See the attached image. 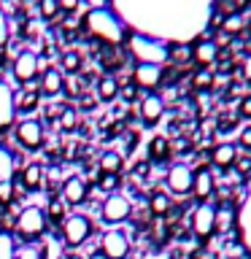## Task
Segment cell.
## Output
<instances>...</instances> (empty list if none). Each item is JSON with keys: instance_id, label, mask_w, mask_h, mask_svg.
I'll list each match as a JSON object with an SVG mask.
<instances>
[{"instance_id": "cell-1", "label": "cell", "mask_w": 251, "mask_h": 259, "mask_svg": "<svg viewBox=\"0 0 251 259\" xmlns=\"http://www.w3.org/2000/svg\"><path fill=\"white\" fill-rule=\"evenodd\" d=\"M108 3L121 16V22L133 24V32L186 44L205 32L216 0H108Z\"/></svg>"}, {"instance_id": "cell-2", "label": "cell", "mask_w": 251, "mask_h": 259, "mask_svg": "<svg viewBox=\"0 0 251 259\" xmlns=\"http://www.w3.org/2000/svg\"><path fill=\"white\" fill-rule=\"evenodd\" d=\"M84 27L89 30V35L97 38L100 44H105L108 49L124 46L127 44V24L121 22V16L113 11V8H95V11H87L84 16Z\"/></svg>"}, {"instance_id": "cell-3", "label": "cell", "mask_w": 251, "mask_h": 259, "mask_svg": "<svg viewBox=\"0 0 251 259\" xmlns=\"http://www.w3.org/2000/svg\"><path fill=\"white\" fill-rule=\"evenodd\" d=\"M127 49L130 54L135 57L138 65H162L170 60V44L151 35H143V32H130L127 35Z\"/></svg>"}, {"instance_id": "cell-4", "label": "cell", "mask_w": 251, "mask_h": 259, "mask_svg": "<svg viewBox=\"0 0 251 259\" xmlns=\"http://www.w3.org/2000/svg\"><path fill=\"white\" fill-rule=\"evenodd\" d=\"M46 227H49V219H46V210L40 205H27L16 213V224H14V232L19 235L22 240H38L46 235Z\"/></svg>"}, {"instance_id": "cell-5", "label": "cell", "mask_w": 251, "mask_h": 259, "mask_svg": "<svg viewBox=\"0 0 251 259\" xmlns=\"http://www.w3.org/2000/svg\"><path fill=\"white\" fill-rule=\"evenodd\" d=\"M89 235H92V219L87 213H68L65 222L60 224V240H62V246H68V248L84 246Z\"/></svg>"}, {"instance_id": "cell-6", "label": "cell", "mask_w": 251, "mask_h": 259, "mask_svg": "<svg viewBox=\"0 0 251 259\" xmlns=\"http://www.w3.org/2000/svg\"><path fill=\"white\" fill-rule=\"evenodd\" d=\"M14 138L22 149L27 151H38L40 146L46 143V130L38 119H22L14 124Z\"/></svg>"}, {"instance_id": "cell-7", "label": "cell", "mask_w": 251, "mask_h": 259, "mask_svg": "<svg viewBox=\"0 0 251 259\" xmlns=\"http://www.w3.org/2000/svg\"><path fill=\"white\" fill-rule=\"evenodd\" d=\"M130 213H133V202H130V197H124L121 192H111L100 205V219L105 224H113V227L127 222Z\"/></svg>"}, {"instance_id": "cell-8", "label": "cell", "mask_w": 251, "mask_h": 259, "mask_svg": "<svg viewBox=\"0 0 251 259\" xmlns=\"http://www.w3.org/2000/svg\"><path fill=\"white\" fill-rule=\"evenodd\" d=\"M11 73H14V78L19 81V84H30V81H35L40 76V57L35 52H30V49H24V52H19L14 57Z\"/></svg>"}, {"instance_id": "cell-9", "label": "cell", "mask_w": 251, "mask_h": 259, "mask_svg": "<svg viewBox=\"0 0 251 259\" xmlns=\"http://www.w3.org/2000/svg\"><path fill=\"white\" fill-rule=\"evenodd\" d=\"M87 197H89V184H87L81 176H70V178H65V181H62V186H60V200H62L68 208L84 205Z\"/></svg>"}, {"instance_id": "cell-10", "label": "cell", "mask_w": 251, "mask_h": 259, "mask_svg": "<svg viewBox=\"0 0 251 259\" xmlns=\"http://www.w3.org/2000/svg\"><path fill=\"white\" fill-rule=\"evenodd\" d=\"M100 251L105 259H124L130 254V238L124 230H108L100 238Z\"/></svg>"}, {"instance_id": "cell-11", "label": "cell", "mask_w": 251, "mask_h": 259, "mask_svg": "<svg viewBox=\"0 0 251 259\" xmlns=\"http://www.w3.org/2000/svg\"><path fill=\"white\" fill-rule=\"evenodd\" d=\"M192 232L197 238H211L216 232V205L211 202H200L192 213Z\"/></svg>"}, {"instance_id": "cell-12", "label": "cell", "mask_w": 251, "mask_h": 259, "mask_svg": "<svg viewBox=\"0 0 251 259\" xmlns=\"http://www.w3.org/2000/svg\"><path fill=\"white\" fill-rule=\"evenodd\" d=\"M14 89L11 84H6V81H0V135L8 133V130H14L16 124V103H14Z\"/></svg>"}, {"instance_id": "cell-13", "label": "cell", "mask_w": 251, "mask_h": 259, "mask_svg": "<svg viewBox=\"0 0 251 259\" xmlns=\"http://www.w3.org/2000/svg\"><path fill=\"white\" fill-rule=\"evenodd\" d=\"M165 78V68L162 65H135L133 70V87L135 89H157Z\"/></svg>"}, {"instance_id": "cell-14", "label": "cell", "mask_w": 251, "mask_h": 259, "mask_svg": "<svg viewBox=\"0 0 251 259\" xmlns=\"http://www.w3.org/2000/svg\"><path fill=\"white\" fill-rule=\"evenodd\" d=\"M192 184H194V170L184 162H178L168 170V189L176 192V194H189L192 192Z\"/></svg>"}, {"instance_id": "cell-15", "label": "cell", "mask_w": 251, "mask_h": 259, "mask_svg": "<svg viewBox=\"0 0 251 259\" xmlns=\"http://www.w3.org/2000/svg\"><path fill=\"white\" fill-rule=\"evenodd\" d=\"M141 119H143V124L146 127H151V124H157V121L162 119V113H165V100H162L159 95H143V100H141Z\"/></svg>"}, {"instance_id": "cell-16", "label": "cell", "mask_w": 251, "mask_h": 259, "mask_svg": "<svg viewBox=\"0 0 251 259\" xmlns=\"http://www.w3.org/2000/svg\"><path fill=\"white\" fill-rule=\"evenodd\" d=\"M65 89V76H62V70L60 68H49L40 73V87H38V92L44 95V97H57Z\"/></svg>"}, {"instance_id": "cell-17", "label": "cell", "mask_w": 251, "mask_h": 259, "mask_svg": "<svg viewBox=\"0 0 251 259\" xmlns=\"http://www.w3.org/2000/svg\"><path fill=\"white\" fill-rule=\"evenodd\" d=\"M44 165H38V162H30V165H24L22 167V176H19V186L22 189H27V192H38V189H44Z\"/></svg>"}, {"instance_id": "cell-18", "label": "cell", "mask_w": 251, "mask_h": 259, "mask_svg": "<svg viewBox=\"0 0 251 259\" xmlns=\"http://www.w3.org/2000/svg\"><path fill=\"white\" fill-rule=\"evenodd\" d=\"M238 227H240V238H243V246L251 251V181H248V189H246V197L240 202V210L238 213Z\"/></svg>"}, {"instance_id": "cell-19", "label": "cell", "mask_w": 251, "mask_h": 259, "mask_svg": "<svg viewBox=\"0 0 251 259\" xmlns=\"http://www.w3.org/2000/svg\"><path fill=\"white\" fill-rule=\"evenodd\" d=\"M192 60L200 65V68H211L216 60H219V46L216 40H200V44L192 46Z\"/></svg>"}, {"instance_id": "cell-20", "label": "cell", "mask_w": 251, "mask_h": 259, "mask_svg": "<svg viewBox=\"0 0 251 259\" xmlns=\"http://www.w3.org/2000/svg\"><path fill=\"white\" fill-rule=\"evenodd\" d=\"M216 189V181H214V173L211 170H194V184H192V192L200 202H208V197L214 194Z\"/></svg>"}, {"instance_id": "cell-21", "label": "cell", "mask_w": 251, "mask_h": 259, "mask_svg": "<svg viewBox=\"0 0 251 259\" xmlns=\"http://www.w3.org/2000/svg\"><path fill=\"white\" fill-rule=\"evenodd\" d=\"M235 159H238V146L235 143H219L214 154H211V162H214V167H232Z\"/></svg>"}, {"instance_id": "cell-22", "label": "cell", "mask_w": 251, "mask_h": 259, "mask_svg": "<svg viewBox=\"0 0 251 259\" xmlns=\"http://www.w3.org/2000/svg\"><path fill=\"white\" fill-rule=\"evenodd\" d=\"M95 95L100 103H113L119 97V81L113 76H100L95 84Z\"/></svg>"}, {"instance_id": "cell-23", "label": "cell", "mask_w": 251, "mask_h": 259, "mask_svg": "<svg viewBox=\"0 0 251 259\" xmlns=\"http://www.w3.org/2000/svg\"><path fill=\"white\" fill-rule=\"evenodd\" d=\"M14 103H16V113H32L40 103V92L38 89H22L19 95H14Z\"/></svg>"}, {"instance_id": "cell-24", "label": "cell", "mask_w": 251, "mask_h": 259, "mask_svg": "<svg viewBox=\"0 0 251 259\" xmlns=\"http://www.w3.org/2000/svg\"><path fill=\"white\" fill-rule=\"evenodd\" d=\"M97 167H100V173H105V176H119L121 167H124V159H121L119 151H105Z\"/></svg>"}, {"instance_id": "cell-25", "label": "cell", "mask_w": 251, "mask_h": 259, "mask_svg": "<svg viewBox=\"0 0 251 259\" xmlns=\"http://www.w3.org/2000/svg\"><path fill=\"white\" fill-rule=\"evenodd\" d=\"M16 173V157L8 146H0V181H14Z\"/></svg>"}, {"instance_id": "cell-26", "label": "cell", "mask_w": 251, "mask_h": 259, "mask_svg": "<svg viewBox=\"0 0 251 259\" xmlns=\"http://www.w3.org/2000/svg\"><path fill=\"white\" fill-rule=\"evenodd\" d=\"M38 248H40V259H65V246L60 238H44Z\"/></svg>"}, {"instance_id": "cell-27", "label": "cell", "mask_w": 251, "mask_h": 259, "mask_svg": "<svg viewBox=\"0 0 251 259\" xmlns=\"http://www.w3.org/2000/svg\"><path fill=\"white\" fill-rule=\"evenodd\" d=\"M168 154H170V141H168L165 135H154L151 143H149V159H154V162H165Z\"/></svg>"}, {"instance_id": "cell-28", "label": "cell", "mask_w": 251, "mask_h": 259, "mask_svg": "<svg viewBox=\"0 0 251 259\" xmlns=\"http://www.w3.org/2000/svg\"><path fill=\"white\" fill-rule=\"evenodd\" d=\"M60 65H62V76L68 78V76H76V73L81 70V54L78 52H62L60 57Z\"/></svg>"}, {"instance_id": "cell-29", "label": "cell", "mask_w": 251, "mask_h": 259, "mask_svg": "<svg viewBox=\"0 0 251 259\" xmlns=\"http://www.w3.org/2000/svg\"><path fill=\"white\" fill-rule=\"evenodd\" d=\"M170 205H173V200H170L165 192H154L151 197H149V210H151L154 216H165L168 210H170Z\"/></svg>"}, {"instance_id": "cell-30", "label": "cell", "mask_w": 251, "mask_h": 259, "mask_svg": "<svg viewBox=\"0 0 251 259\" xmlns=\"http://www.w3.org/2000/svg\"><path fill=\"white\" fill-rule=\"evenodd\" d=\"M246 30V22H243V16L235 11V14H227L222 19V32L224 35H238V32Z\"/></svg>"}, {"instance_id": "cell-31", "label": "cell", "mask_w": 251, "mask_h": 259, "mask_svg": "<svg viewBox=\"0 0 251 259\" xmlns=\"http://www.w3.org/2000/svg\"><path fill=\"white\" fill-rule=\"evenodd\" d=\"M65 216H68V205H65L60 197H52V200H49V205H46V219H52V222L62 224Z\"/></svg>"}, {"instance_id": "cell-32", "label": "cell", "mask_w": 251, "mask_h": 259, "mask_svg": "<svg viewBox=\"0 0 251 259\" xmlns=\"http://www.w3.org/2000/svg\"><path fill=\"white\" fill-rule=\"evenodd\" d=\"M232 224H235V208L232 205L216 208V232H227Z\"/></svg>"}, {"instance_id": "cell-33", "label": "cell", "mask_w": 251, "mask_h": 259, "mask_svg": "<svg viewBox=\"0 0 251 259\" xmlns=\"http://www.w3.org/2000/svg\"><path fill=\"white\" fill-rule=\"evenodd\" d=\"M78 124V111L73 105H62V113H60V130L62 133H73Z\"/></svg>"}, {"instance_id": "cell-34", "label": "cell", "mask_w": 251, "mask_h": 259, "mask_svg": "<svg viewBox=\"0 0 251 259\" xmlns=\"http://www.w3.org/2000/svg\"><path fill=\"white\" fill-rule=\"evenodd\" d=\"M0 259H16V238L11 232H0Z\"/></svg>"}, {"instance_id": "cell-35", "label": "cell", "mask_w": 251, "mask_h": 259, "mask_svg": "<svg viewBox=\"0 0 251 259\" xmlns=\"http://www.w3.org/2000/svg\"><path fill=\"white\" fill-rule=\"evenodd\" d=\"M8 40H11V19H8V14L0 8V52H6Z\"/></svg>"}, {"instance_id": "cell-36", "label": "cell", "mask_w": 251, "mask_h": 259, "mask_svg": "<svg viewBox=\"0 0 251 259\" xmlns=\"http://www.w3.org/2000/svg\"><path fill=\"white\" fill-rule=\"evenodd\" d=\"M38 11L44 19H54V16H60V3L57 0H38Z\"/></svg>"}, {"instance_id": "cell-37", "label": "cell", "mask_w": 251, "mask_h": 259, "mask_svg": "<svg viewBox=\"0 0 251 259\" xmlns=\"http://www.w3.org/2000/svg\"><path fill=\"white\" fill-rule=\"evenodd\" d=\"M16 259H40V248L35 246V243L16 246Z\"/></svg>"}, {"instance_id": "cell-38", "label": "cell", "mask_w": 251, "mask_h": 259, "mask_svg": "<svg viewBox=\"0 0 251 259\" xmlns=\"http://www.w3.org/2000/svg\"><path fill=\"white\" fill-rule=\"evenodd\" d=\"M192 84H194V89H208L211 84H214V76H211V70H197L194 73V78H192Z\"/></svg>"}, {"instance_id": "cell-39", "label": "cell", "mask_w": 251, "mask_h": 259, "mask_svg": "<svg viewBox=\"0 0 251 259\" xmlns=\"http://www.w3.org/2000/svg\"><path fill=\"white\" fill-rule=\"evenodd\" d=\"M97 184H100V189L103 192H116V186H119V176H105V173H100L97 176Z\"/></svg>"}, {"instance_id": "cell-40", "label": "cell", "mask_w": 251, "mask_h": 259, "mask_svg": "<svg viewBox=\"0 0 251 259\" xmlns=\"http://www.w3.org/2000/svg\"><path fill=\"white\" fill-rule=\"evenodd\" d=\"M235 167H238V176H240V178H248V176H251V157H248V154H238Z\"/></svg>"}, {"instance_id": "cell-41", "label": "cell", "mask_w": 251, "mask_h": 259, "mask_svg": "<svg viewBox=\"0 0 251 259\" xmlns=\"http://www.w3.org/2000/svg\"><path fill=\"white\" fill-rule=\"evenodd\" d=\"M14 192H16L14 181H0V205H6V202H11Z\"/></svg>"}, {"instance_id": "cell-42", "label": "cell", "mask_w": 251, "mask_h": 259, "mask_svg": "<svg viewBox=\"0 0 251 259\" xmlns=\"http://www.w3.org/2000/svg\"><path fill=\"white\" fill-rule=\"evenodd\" d=\"M170 57L178 62H184V60H189L192 57V46H186V44H178L176 49H170Z\"/></svg>"}, {"instance_id": "cell-43", "label": "cell", "mask_w": 251, "mask_h": 259, "mask_svg": "<svg viewBox=\"0 0 251 259\" xmlns=\"http://www.w3.org/2000/svg\"><path fill=\"white\" fill-rule=\"evenodd\" d=\"M238 146H240V149H246V151H251V124L243 127L238 133Z\"/></svg>"}, {"instance_id": "cell-44", "label": "cell", "mask_w": 251, "mask_h": 259, "mask_svg": "<svg viewBox=\"0 0 251 259\" xmlns=\"http://www.w3.org/2000/svg\"><path fill=\"white\" fill-rule=\"evenodd\" d=\"M57 3H60V11H65V14H73V11L78 8L81 0H57Z\"/></svg>"}, {"instance_id": "cell-45", "label": "cell", "mask_w": 251, "mask_h": 259, "mask_svg": "<svg viewBox=\"0 0 251 259\" xmlns=\"http://www.w3.org/2000/svg\"><path fill=\"white\" fill-rule=\"evenodd\" d=\"M119 95L124 97L127 103H133L135 97H138V89H135V87H119Z\"/></svg>"}, {"instance_id": "cell-46", "label": "cell", "mask_w": 251, "mask_h": 259, "mask_svg": "<svg viewBox=\"0 0 251 259\" xmlns=\"http://www.w3.org/2000/svg\"><path fill=\"white\" fill-rule=\"evenodd\" d=\"M238 111H240L243 119H251V97H243L240 105H238Z\"/></svg>"}, {"instance_id": "cell-47", "label": "cell", "mask_w": 251, "mask_h": 259, "mask_svg": "<svg viewBox=\"0 0 251 259\" xmlns=\"http://www.w3.org/2000/svg\"><path fill=\"white\" fill-rule=\"evenodd\" d=\"M89 6V11H95V8H108V0H84Z\"/></svg>"}, {"instance_id": "cell-48", "label": "cell", "mask_w": 251, "mask_h": 259, "mask_svg": "<svg viewBox=\"0 0 251 259\" xmlns=\"http://www.w3.org/2000/svg\"><path fill=\"white\" fill-rule=\"evenodd\" d=\"M243 76H246V78H251V57L246 60V65H243Z\"/></svg>"}, {"instance_id": "cell-49", "label": "cell", "mask_w": 251, "mask_h": 259, "mask_svg": "<svg viewBox=\"0 0 251 259\" xmlns=\"http://www.w3.org/2000/svg\"><path fill=\"white\" fill-rule=\"evenodd\" d=\"M232 3L238 6V8H243V6H248V0H232Z\"/></svg>"}, {"instance_id": "cell-50", "label": "cell", "mask_w": 251, "mask_h": 259, "mask_svg": "<svg viewBox=\"0 0 251 259\" xmlns=\"http://www.w3.org/2000/svg\"><path fill=\"white\" fill-rule=\"evenodd\" d=\"M0 65H3V52H0Z\"/></svg>"}]
</instances>
